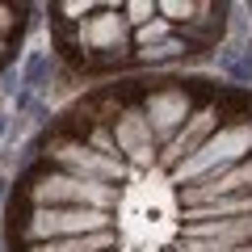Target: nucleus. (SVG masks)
<instances>
[{"instance_id":"nucleus-1","label":"nucleus","mask_w":252,"mask_h":252,"mask_svg":"<svg viewBox=\"0 0 252 252\" xmlns=\"http://www.w3.org/2000/svg\"><path fill=\"white\" fill-rule=\"evenodd\" d=\"M17 202H26V206H80V210H109L114 215L118 202H122V185L80 181L72 172L42 164V168L17 177Z\"/></svg>"},{"instance_id":"nucleus-2","label":"nucleus","mask_w":252,"mask_h":252,"mask_svg":"<svg viewBox=\"0 0 252 252\" xmlns=\"http://www.w3.org/2000/svg\"><path fill=\"white\" fill-rule=\"evenodd\" d=\"M114 231V215L109 210H80V206H26L21 202V219L9 223L13 244H46V240H76V235H97Z\"/></svg>"},{"instance_id":"nucleus-3","label":"nucleus","mask_w":252,"mask_h":252,"mask_svg":"<svg viewBox=\"0 0 252 252\" xmlns=\"http://www.w3.org/2000/svg\"><path fill=\"white\" fill-rule=\"evenodd\" d=\"M244 160H252V122H227L185 164L172 168V185L181 189V185H193V181H206L215 172H227L235 164H244Z\"/></svg>"},{"instance_id":"nucleus-4","label":"nucleus","mask_w":252,"mask_h":252,"mask_svg":"<svg viewBox=\"0 0 252 252\" xmlns=\"http://www.w3.org/2000/svg\"><path fill=\"white\" fill-rule=\"evenodd\" d=\"M38 156H42L46 168H59V172H72L80 181H105V185H122L130 177L122 156H101L97 147H89L84 139L72 135H46L38 139Z\"/></svg>"},{"instance_id":"nucleus-5","label":"nucleus","mask_w":252,"mask_h":252,"mask_svg":"<svg viewBox=\"0 0 252 252\" xmlns=\"http://www.w3.org/2000/svg\"><path fill=\"white\" fill-rule=\"evenodd\" d=\"M198 84H202V80H172V84L143 89L139 109H143V118L152 122V135H156V143H160V147L177 135L189 118H193V109H198V105L215 101V97H202Z\"/></svg>"},{"instance_id":"nucleus-6","label":"nucleus","mask_w":252,"mask_h":252,"mask_svg":"<svg viewBox=\"0 0 252 252\" xmlns=\"http://www.w3.org/2000/svg\"><path fill=\"white\" fill-rule=\"evenodd\" d=\"M109 130H114L118 156L126 160V168H130V172H147V168H156V160H160V143H156L152 122L143 118V109H139V105H126L122 118H118Z\"/></svg>"},{"instance_id":"nucleus-7","label":"nucleus","mask_w":252,"mask_h":252,"mask_svg":"<svg viewBox=\"0 0 252 252\" xmlns=\"http://www.w3.org/2000/svg\"><path fill=\"white\" fill-rule=\"evenodd\" d=\"M219 126H227V118H223V109L215 105V101H206V105H198L193 109V118H189L185 126H181L177 135L168 139V143L160 147V160H156V168H164L172 177V168H177V164H185L189 156L198 152L202 143H206L210 135H215Z\"/></svg>"},{"instance_id":"nucleus-8","label":"nucleus","mask_w":252,"mask_h":252,"mask_svg":"<svg viewBox=\"0 0 252 252\" xmlns=\"http://www.w3.org/2000/svg\"><path fill=\"white\" fill-rule=\"evenodd\" d=\"M235 193H252V160L235 164L227 172H215L206 181H193V185H181L177 189V202L181 210H198V206H210L219 198H235Z\"/></svg>"},{"instance_id":"nucleus-9","label":"nucleus","mask_w":252,"mask_h":252,"mask_svg":"<svg viewBox=\"0 0 252 252\" xmlns=\"http://www.w3.org/2000/svg\"><path fill=\"white\" fill-rule=\"evenodd\" d=\"M181 240L252 244V215H244V219H206V223H181Z\"/></svg>"},{"instance_id":"nucleus-10","label":"nucleus","mask_w":252,"mask_h":252,"mask_svg":"<svg viewBox=\"0 0 252 252\" xmlns=\"http://www.w3.org/2000/svg\"><path fill=\"white\" fill-rule=\"evenodd\" d=\"M193 59V51L185 46V38H168V42L160 46H143V51H135V72H160V67H181V63Z\"/></svg>"},{"instance_id":"nucleus-11","label":"nucleus","mask_w":252,"mask_h":252,"mask_svg":"<svg viewBox=\"0 0 252 252\" xmlns=\"http://www.w3.org/2000/svg\"><path fill=\"white\" fill-rule=\"evenodd\" d=\"M118 231H97V235H76V240H46V244H26L21 252H118Z\"/></svg>"},{"instance_id":"nucleus-12","label":"nucleus","mask_w":252,"mask_h":252,"mask_svg":"<svg viewBox=\"0 0 252 252\" xmlns=\"http://www.w3.org/2000/svg\"><path fill=\"white\" fill-rule=\"evenodd\" d=\"M219 72L231 80V89H252V38L219 51Z\"/></svg>"},{"instance_id":"nucleus-13","label":"nucleus","mask_w":252,"mask_h":252,"mask_svg":"<svg viewBox=\"0 0 252 252\" xmlns=\"http://www.w3.org/2000/svg\"><path fill=\"white\" fill-rule=\"evenodd\" d=\"M252 215V193H235V198H219L210 206L181 210V223H206V219H244Z\"/></svg>"},{"instance_id":"nucleus-14","label":"nucleus","mask_w":252,"mask_h":252,"mask_svg":"<svg viewBox=\"0 0 252 252\" xmlns=\"http://www.w3.org/2000/svg\"><path fill=\"white\" fill-rule=\"evenodd\" d=\"M97 9H101V0H55V4H42L46 17L63 21V26H80V21H89Z\"/></svg>"},{"instance_id":"nucleus-15","label":"nucleus","mask_w":252,"mask_h":252,"mask_svg":"<svg viewBox=\"0 0 252 252\" xmlns=\"http://www.w3.org/2000/svg\"><path fill=\"white\" fill-rule=\"evenodd\" d=\"M122 17L126 26H130V34L143 26H152L156 17H160V0H122Z\"/></svg>"},{"instance_id":"nucleus-16","label":"nucleus","mask_w":252,"mask_h":252,"mask_svg":"<svg viewBox=\"0 0 252 252\" xmlns=\"http://www.w3.org/2000/svg\"><path fill=\"white\" fill-rule=\"evenodd\" d=\"M198 9H202V0H160V17L177 30H185L189 21L198 17Z\"/></svg>"},{"instance_id":"nucleus-17","label":"nucleus","mask_w":252,"mask_h":252,"mask_svg":"<svg viewBox=\"0 0 252 252\" xmlns=\"http://www.w3.org/2000/svg\"><path fill=\"white\" fill-rule=\"evenodd\" d=\"M168 38H177V26H168L164 17H156L152 26H143V30H135V34H130V46H135V51H143V46L168 42Z\"/></svg>"},{"instance_id":"nucleus-18","label":"nucleus","mask_w":252,"mask_h":252,"mask_svg":"<svg viewBox=\"0 0 252 252\" xmlns=\"http://www.w3.org/2000/svg\"><path fill=\"white\" fill-rule=\"evenodd\" d=\"M21 13H30V4H4V0H0V38H4V42H17L21 30L30 26Z\"/></svg>"},{"instance_id":"nucleus-19","label":"nucleus","mask_w":252,"mask_h":252,"mask_svg":"<svg viewBox=\"0 0 252 252\" xmlns=\"http://www.w3.org/2000/svg\"><path fill=\"white\" fill-rule=\"evenodd\" d=\"M177 252H252V244H210V240H181Z\"/></svg>"},{"instance_id":"nucleus-20","label":"nucleus","mask_w":252,"mask_h":252,"mask_svg":"<svg viewBox=\"0 0 252 252\" xmlns=\"http://www.w3.org/2000/svg\"><path fill=\"white\" fill-rule=\"evenodd\" d=\"M84 143L97 147L101 156H118V143H114V130H109V126H93L89 135H84Z\"/></svg>"},{"instance_id":"nucleus-21","label":"nucleus","mask_w":252,"mask_h":252,"mask_svg":"<svg viewBox=\"0 0 252 252\" xmlns=\"http://www.w3.org/2000/svg\"><path fill=\"white\" fill-rule=\"evenodd\" d=\"M13 135H17V114H13V109H4V114H0V147L9 143Z\"/></svg>"},{"instance_id":"nucleus-22","label":"nucleus","mask_w":252,"mask_h":252,"mask_svg":"<svg viewBox=\"0 0 252 252\" xmlns=\"http://www.w3.org/2000/svg\"><path fill=\"white\" fill-rule=\"evenodd\" d=\"M13 63H17V42H4L0 38V72H9Z\"/></svg>"},{"instance_id":"nucleus-23","label":"nucleus","mask_w":252,"mask_h":252,"mask_svg":"<svg viewBox=\"0 0 252 252\" xmlns=\"http://www.w3.org/2000/svg\"><path fill=\"white\" fill-rule=\"evenodd\" d=\"M9 193H13V181L0 177V210H4V202H9Z\"/></svg>"},{"instance_id":"nucleus-24","label":"nucleus","mask_w":252,"mask_h":252,"mask_svg":"<svg viewBox=\"0 0 252 252\" xmlns=\"http://www.w3.org/2000/svg\"><path fill=\"white\" fill-rule=\"evenodd\" d=\"M4 109H9V97H4V93H0V114H4Z\"/></svg>"}]
</instances>
